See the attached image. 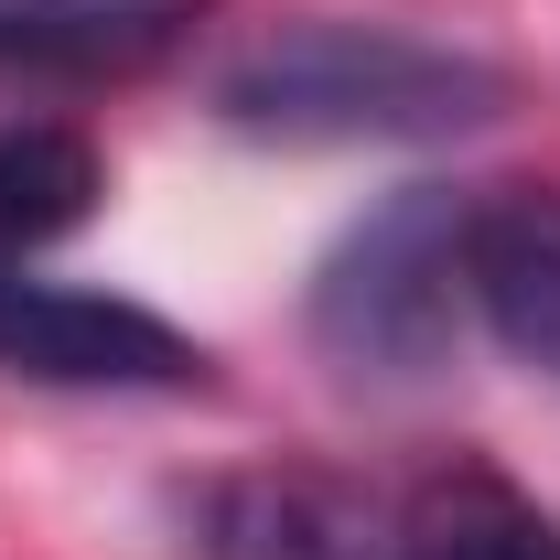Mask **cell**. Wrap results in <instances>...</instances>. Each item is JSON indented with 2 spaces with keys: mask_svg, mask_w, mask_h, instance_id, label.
<instances>
[{
  "mask_svg": "<svg viewBox=\"0 0 560 560\" xmlns=\"http://www.w3.org/2000/svg\"><path fill=\"white\" fill-rule=\"evenodd\" d=\"M464 206L475 184H399L377 215H355L335 259L313 270V346L346 366L355 388H420L442 377L475 302H464Z\"/></svg>",
  "mask_w": 560,
  "mask_h": 560,
  "instance_id": "obj_2",
  "label": "cell"
},
{
  "mask_svg": "<svg viewBox=\"0 0 560 560\" xmlns=\"http://www.w3.org/2000/svg\"><path fill=\"white\" fill-rule=\"evenodd\" d=\"M108 195V162L97 140L66 119H11L0 130V270H33V248L75 237Z\"/></svg>",
  "mask_w": 560,
  "mask_h": 560,
  "instance_id": "obj_7",
  "label": "cell"
},
{
  "mask_svg": "<svg viewBox=\"0 0 560 560\" xmlns=\"http://www.w3.org/2000/svg\"><path fill=\"white\" fill-rule=\"evenodd\" d=\"M195 22H206V0H0V86L11 75H44V86L140 75Z\"/></svg>",
  "mask_w": 560,
  "mask_h": 560,
  "instance_id": "obj_6",
  "label": "cell"
},
{
  "mask_svg": "<svg viewBox=\"0 0 560 560\" xmlns=\"http://www.w3.org/2000/svg\"><path fill=\"white\" fill-rule=\"evenodd\" d=\"M0 377L33 388H206V346L151 302L0 270Z\"/></svg>",
  "mask_w": 560,
  "mask_h": 560,
  "instance_id": "obj_3",
  "label": "cell"
},
{
  "mask_svg": "<svg viewBox=\"0 0 560 560\" xmlns=\"http://www.w3.org/2000/svg\"><path fill=\"white\" fill-rule=\"evenodd\" d=\"M464 302L517 366L560 377V184H475Z\"/></svg>",
  "mask_w": 560,
  "mask_h": 560,
  "instance_id": "obj_4",
  "label": "cell"
},
{
  "mask_svg": "<svg viewBox=\"0 0 560 560\" xmlns=\"http://www.w3.org/2000/svg\"><path fill=\"white\" fill-rule=\"evenodd\" d=\"M366 560H560V528L495 464H431V475L377 495Z\"/></svg>",
  "mask_w": 560,
  "mask_h": 560,
  "instance_id": "obj_5",
  "label": "cell"
},
{
  "mask_svg": "<svg viewBox=\"0 0 560 560\" xmlns=\"http://www.w3.org/2000/svg\"><path fill=\"white\" fill-rule=\"evenodd\" d=\"M215 108L248 140H302V151H346V140H464L506 108V75L486 55L420 44L388 22H302L259 55H237Z\"/></svg>",
  "mask_w": 560,
  "mask_h": 560,
  "instance_id": "obj_1",
  "label": "cell"
}]
</instances>
